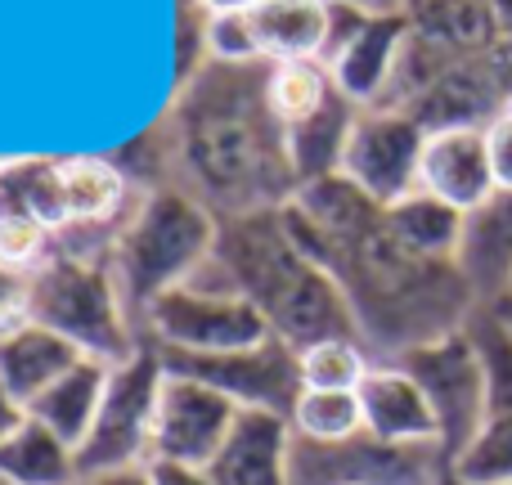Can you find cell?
<instances>
[{"label":"cell","instance_id":"obj_28","mask_svg":"<svg viewBox=\"0 0 512 485\" xmlns=\"http://www.w3.org/2000/svg\"><path fill=\"white\" fill-rule=\"evenodd\" d=\"M207 45H212L216 63H265L248 9H243V14H212V36H207Z\"/></svg>","mask_w":512,"mask_h":485},{"label":"cell","instance_id":"obj_6","mask_svg":"<svg viewBox=\"0 0 512 485\" xmlns=\"http://www.w3.org/2000/svg\"><path fill=\"white\" fill-rule=\"evenodd\" d=\"M140 337L144 346L167 355H221V351L256 346L274 333L261 310L234 288L221 256H212L194 279H185L167 297L153 301Z\"/></svg>","mask_w":512,"mask_h":485},{"label":"cell","instance_id":"obj_11","mask_svg":"<svg viewBox=\"0 0 512 485\" xmlns=\"http://www.w3.org/2000/svg\"><path fill=\"white\" fill-rule=\"evenodd\" d=\"M423 144L427 131L409 113H400V108H364L351 126L337 176L351 180L378 207H391L418 189Z\"/></svg>","mask_w":512,"mask_h":485},{"label":"cell","instance_id":"obj_4","mask_svg":"<svg viewBox=\"0 0 512 485\" xmlns=\"http://www.w3.org/2000/svg\"><path fill=\"white\" fill-rule=\"evenodd\" d=\"M216 243H221V221L198 198L176 185L140 189L113 243V279L135 328H144L153 301L194 279L212 261Z\"/></svg>","mask_w":512,"mask_h":485},{"label":"cell","instance_id":"obj_1","mask_svg":"<svg viewBox=\"0 0 512 485\" xmlns=\"http://www.w3.org/2000/svg\"><path fill=\"white\" fill-rule=\"evenodd\" d=\"M113 162L135 189L176 185L216 221L279 212L301 180L270 104V63H207L171 86L162 117Z\"/></svg>","mask_w":512,"mask_h":485},{"label":"cell","instance_id":"obj_34","mask_svg":"<svg viewBox=\"0 0 512 485\" xmlns=\"http://www.w3.org/2000/svg\"><path fill=\"white\" fill-rule=\"evenodd\" d=\"M432 485H468V481H463V477H459V472H454V468H445V472H441V477H436Z\"/></svg>","mask_w":512,"mask_h":485},{"label":"cell","instance_id":"obj_9","mask_svg":"<svg viewBox=\"0 0 512 485\" xmlns=\"http://www.w3.org/2000/svg\"><path fill=\"white\" fill-rule=\"evenodd\" d=\"M445 468L441 445H387L369 432L337 445L292 436V485H432Z\"/></svg>","mask_w":512,"mask_h":485},{"label":"cell","instance_id":"obj_35","mask_svg":"<svg viewBox=\"0 0 512 485\" xmlns=\"http://www.w3.org/2000/svg\"><path fill=\"white\" fill-rule=\"evenodd\" d=\"M409 5H418V0H382V9H409Z\"/></svg>","mask_w":512,"mask_h":485},{"label":"cell","instance_id":"obj_13","mask_svg":"<svg viewBox=\"0 0 512 485\" xmlns=\"http://www.w3.org/2000/svg\"><path fill=\"white\" fill-rule=\"evenodd\" d=\"M409 45V14L405 9H369L351 36L324 59L337 90L360 108H378L396 81L400 54Z\"/></svg>","mask_w":512,"mask_h":485},{"label":"cell","instance_id":"obj_20","mask_svg":"<svg viewBox=\"0 0 512 485\" xmlns=\"http://www.w3.org/2000/svg\"><path fill=\"white\" fill-rule=\"evenodd\" d=\"M108 373H113V364L86 355V360L72 364L54 387H45L41 396L27 405V414L41 427H50L59 441H68L72 450H81V441H86L90 423H95V414H99V400H104Z\"/></svg>","mask_w":512,"mask_h":485},{"label":"cell","instance_id":"obj_2","mask_svg":"<svg viewBox=\"0 0 512 485\" xmlns=\"http://www.w3.org/2000/svg\"><path fill=\"white\" fill-rule=\"evenodd\" d=\"M283 212L310 256L346 292L373 360H396L423 342L459 333L481 310L459 265L409 252L391 234L387 207L360 194L351 180L328 176L301 185Z\"/></svg>","mask_w":512,"mask_h":485},{"label":"cell","instance_id":"obj_22","mask_svg":"<svg viewBox=\"0 0 512 485\" xmlns=\"http://www.w3.org/2000/svg\"><path fill=\"white\" fill-rule=\"evenodd\" d=\"M463 221H468V212L441 203V198L427 194V189H414V194H405L400 203L387 207L391 234H396L409 252L432 256V261H454V256H459Z\"/></svg>","mask_w":512,"mask_h":485},{"label":"cell","instance_id":"obj_15","mask_svg":"<svg viewBox=\"0 0 512 485\" xmlns=\"http://www.w3.org/2000/svg\"><path fill=\"white\" fill-rule=\"evenodd\" d=\"M207 477L216 485H292V423L283 414L243 409L207 463Z\"/></svg>","mask_w":512,"mask_h":485},{"label":"cell","instance_id":"obj_29","mask_svg":"<svg viewBox=\"0 0 512 485\" xmlns=\"http://www.w3.org/2000/svg\"><path fill=\"white\" fill-rule=\"evenodd\" d=\"M32 324V270L0 261V337Z\"/></svg>","mask_w":512,"mask_h":485},{"label":"cell","instance_id":"obj_32","mask_svg":"<svg viewBox=\"0 0 512 485\" xmlns=\"http://www.w3.org/2000/svg\"><path fill=\"white\" fill-rule=\"evenodd\" d=\"M77 485H153V481H149V463H140V468L90 472V477H77Z\"/></svg>","mask_w":512,"mask_h":485},{"label":"cell","instance_id":"obj_38","mask_svg":"<svg viewBox=\"0 0 512 485\" xmlns=\"http://www.w3.org/2000/svg\"><path fill=\"white\" fill-rule=\"evenodd\" d=\"M499 485H512V481H499Z\"/></svg>","mask_w":512,"mask_h":485},{"label":"cell","instance_id":"obj_31","mask_svg":"<svg viewBox=\"0 0 512 485\" xmlns=\"http://www.w3.org/2000/svg\"><path fill=\"white\" fill-rule=\"evenodd\" d=\"M149 481L153 485H216L207 477V468H185V463H162V459L149 463Z\"/></svg>","mask_w":512,"mask_h":485},{"label":"cell","instance_id":"obj_14","mask_svg":"<svg viewBox=\"0 0 512 485\" xmlns=\"http://www.w3.org/2000/svg\"><path fill=\"white\" fill-rule=\"evenodd\" d=\"M418 189L436 194L441 203L459 212H477L495 194V167H490L486 126H450L432 131L423 144V167H418Z\"/></svg>","mask_w":512,"mask_h":485},{"label":"cell","instance_id":"obj_27","mask_svg":"<svg viewBox=\"0 0 512 485\" xmlns=\"http://www.w3.org/2000/svg\"><path fill=\"white\" fill-rule=\"evenodd\" d=\"M207 36H212V14L198 0H180L176 5V86L212 63Z\"/></svg>","mask_w":512,"mask_h":485},{"label":"cell","instance_id":"obj_30","mask_svg":"<svg viewBox=\"0 0 512 485\" xmlns=\"http://www.w3.org/2000/svg\"><path fill=\"white\" fill-rule=\"evenodd\" d=\"M486 144H490V167H495V185L512 194V108L495 117L486 126Z\"/></svg>","mask_w":512,"mask_h":485},{"label":"cell","instance_id":"obj_19","mask_svg":"<svg viewBox=\"0 0 512 485\" xmlns=\"http://www.w3.org/2000/svg\"><path fill=\"white\" fill-rule=\"evenodd\" d=\"M248 18L265 63L324 59L328 0H261L248 9Z\"/></svg>","mask_w":512,"mask_h":485},{"label":"cell","instance_id":"obj_36","mask_svg":"<svg viewBox=\"0 0 512 485\" xmlns=\"http://www.w3.org/2000/svg\"><path fill=\"white\" fill-rule=\"evenodd\" d=\"M495 310H499V315H504V319H508V324H512V297H508V301H499V306H495Z\"/></svg>","mask_w":512,"mask_h":485},{"label":"cell","instance_id":"obj_21","mask_svg":"<svg viewBox=\"0 0 512 485\" xmlns=\"http://www.w3.org/2000/svg\"><path fill=\"white\" fill-rule=\"evenodd\" d=\"M0 481L5 485H77V450L27 414L0 441Z\"/></svg>","mask_w":512,"mask_h":485},{"label":"cell","instance_id":"obj_8","mask_svg":"<svg viewBox=\"0 0 512 485\" xmlns=\"http://www.w3.org/2000/svg\"><path fill=\"white\" fill-rule=\"evenodd\" d=\"M396 364L423 387L427 405L436 414V427H441V450L454 463L477 441V432L486 427V414H490L486 364H481L468 324L459 333H445L436 342H423L414 351L396 355Z\"/></svg>","mask_w":512,"mask_h":485},{"label":"cell","instance_id":"obj_10","mask_svg":"<svg viewBox=\"0 0 512 485\" xmlns=\"http://www.w3.org/2000/svg\"><path fill=\"white\" fill-rule=\"evenodd\" d=\"M167 373H185V378L207 382L234 400L239 409H265V414H292L301 396V373H297V351L279 337H265L243 351H221V355H167L158 351Z\"/></svg>","mask_w":512,"mask_h":485},{"label":"cell","instance_id":"obj_37","mask_svg":"<svg viewBox=\"0 0 512 485\" xmlns=\"http://www.w3.org/2000/svg\"><path fill=\"white\" fill-rule=\"evenodd\" d=\"M355 5H369V9H382V0H355Z\"/></svg>","mask_w":512,"mask_h":485},{"label":"cell","instance_id":"obj_23","mask_svg":"<svg viewBox=\"0 0 512 485\" xmlns=\"http://www.w3.org/2000/svg\"><path fill=\"white\" fill-rule=\"evenodd\" d=\"M288 423H292V436H297V441H315V445L351 441V436L364 432L360 391H306L301 387Z\"/></svg>","mask_w":512,"mask_h":485},{"label":"cell","instance_id":"obj_12","mask_svg":"<svg viewBox=\"0 0 512 485\" xmlns=\"http://www.w3.org/2000/svg\"><path fill=\"white\" fill-rule=\"evenodd\" d=\"M239 414L243 409L234 400H225L221 391H212L207 382L185 378V373H167L158 396V423H153V459L207 468Z\"/></svg>","mask_w":512,"mask_h":485},{"label":"cell","instance_id":"obj_7","mask_svg":"<svg viewBox=\"0 0 512 485\" xmlns=\"http://www.w3.org/2000/svg\"><path fill=\"white\" fill-rule=\"evenodd\" d=\"M167 369L153 346H140L131 360L113 364L99 414L77 450V477L113 468H140L153 459V423H158V396Z\"/></svg>","mask_w":512,"mask_h":485},{"label":"cell","instance_id":"obj_3","mask_svg":"<svg viewBox=\"0 0 512 485\" xmlns=\"http://www.w3.org/2000/svg\"><path fill=\"white\" fill-rule=\"evenodd\" d=\"M216 256L230 270L234 288L261 310L270 333L292 351H306L328 337H360L346 292L297 239L283 207L221 221Z\"/></svg>","mask_w":512,"mask_h":485},{"label":"cell","instance_id":"obj_39","mask_svg":"<svg viewBox=\"0 0 512 485\" xmlns=\"http://www.w3.org/2000/svg\"><path fill=\"white\" fill-rule=\"evenodd\" d=\"M0 485H5V481H0Z\"/></svg>","mask_w":512,"mask_h":485},{"label":"cell","instance_id":"obj_17","mask_svg":"<svg viewBox=\"0 0 512 485\" xmlns=\"http://www.w3.org/2000/svg\"><path fill=\"white\" fill-rule=\"evenodd\" d=\"M454 265L468 279L477 306H499V301L512 297V194L508 189H495L477 212H468Z\"/></svg>","mask_w":512,"mask_h":485},{"label":"cell","instance_id":"obj_5","mask_svg":"<svg viewBox=\"0 0 512 485\" xmlns=\"http://www.w3.org/2000/svg\"><path fill=\"white\" fill-rule=\"evenodd\" d=\"M32 324L54 328L81 355L104 364L131 360L144 346L140 328L117 292L113 261L63 252V247H50V256L32 270Z\"/></svg>","mask_w":512,"mask_h":485},{"label":"cell","instance_id":"obj_33","mask_svg":"<svg viewBox=\"0 0 512 485\" xmlns=\"http://www.w3.org/2000/svg\"><path fill=\"white\" fill-rule=\"evenodd\" d=\"M198 5H203L207 14H243V9L261 5V0H198Z\"/></svg>","mask_w":512,"mask_h":485},{"label":"cell","instance_id":"obj_26","mask_svg":"<svg viewBox=\"0 0 512 485\" xmlns=\"http://www.w3.org/2000/svg\"><path fill=\"white\" fill-rule=\"evenodd\" d=\"M468 485H499L512 481V423L508 418H486L477 441L450 463Z\"/></svg>","mask_w":512,"mask_h":485},{"label":"cell","instance_id":"obj_16","mask_svg":"<svg viewBox=\"0 0 512 485\" xmlns=\"http://www.w3.org/2000/svg\"><path fill=\"white\" fill-rule=\"evenodd\" d=\"M364 432L387 445H441V427L427 405L423 387L396 360H373L360 387Z\"/></svg>","mask_w":512,"mask_h":485},{"label":"cell","instance_id":"obj_24","mask_svg":"<svg viewBox=\"0 0 512 485\" xmlns=\"http://www.w3.org/2000/svg\"><path fill=\"white\" fill-rule=\"evenodd\" d=\"M373 369V351L360 337H328L297 351V373L306 391H355Z\"/></svg>","mask_w":512,"mask_h":485},{"label":"cell","instance_id":"obj_18","mask_svg":"<svg viewBox=\"0 0 512 485\" xmlns=\"http://www.w3.org/2000/svg\"><path fill=\"white\" fill-rule=\"evenodd\" d=\"M77 360H86V355H81L68 337H59L45 324H23V328L0 337V387L27 409Z\"/></svg>","mask_w":512,"mask_h":485},{"label":"cell","instance_id":"obj_25","mask_svg":"<svg viewBox=\"0 0 512 485\" xmlns=\"http://www.w3.org/2000/svg\"><path fill=\"white\" fill-rule=\"evenodd\" d=\"M468 333L477 342L481 364H486V396H490L486 418H508L512 423V324L495 306H481L468 319Z\"/></svg>","mask_w":512,"mask_h":485}]
</instances>
